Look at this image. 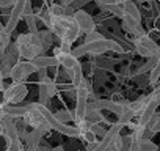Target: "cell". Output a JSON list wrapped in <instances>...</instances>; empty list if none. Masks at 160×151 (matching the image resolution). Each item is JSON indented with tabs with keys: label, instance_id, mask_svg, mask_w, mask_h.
I'll return each mask as SVG.
<instances>
[{
	"label": "cell",
	"instance_id": "cell-3",
	"mask_svg": "<svg viewBox=\"0 0 160 151\" xmlns=\"http://www.w3.org/2000/svg\"><path fill=\"white\" fill-rule=\"evenodd\" d=\"M16 47L19 50V55L22 60H33L39 55H42L44 47L41 43V38L38 33H22L16 39Z\"/></svg>",
	"mask_w": 160,
	"mask_h": 151
},
{
	"label": "cell",
	"instance_id": "cell-41",
	"mask_svg": "<svg viewBox=\"0 0 160 151\" xmlns=\"http://www.w3.org/2000/svg\"><path fill=\"white\" fill-rule=\"evenodd\" d=\"M36 151H41V149H39V148H38V149H36Z\"/></svg>",
	"mask_w": 160,
	"mask_h": 151
},
{
	"label": "cell",
	"instance_id": "cell-26",
	"mask_svg": "<svg viewBox=\"0 0 160 151\" xmlns=\"http://www.w3.org/2000/svg\"><path fill=\"white\" fill-rule=\"evenodd\" d=\"M38 91H39V101L41 104H47V101L50 99L47 95V88H46V81L44 82H38Z\"/></svg>",
	"mask_w": 160,
	"mask_h": 151
},
{
	"label": "cell",
	"instance_id": "cell-31",
	"mask_svg": "<svg viewBox=\"0 0 160 151\" xmlns=\"http://www.w3.org/2000/svg\"><path fill=\"white\" fill-rule=\"evenodd\" d=\"M55 117L61 121V123H68L72 120V112H68V110H58L55 113Z\"/></svg>",
	"mask_w": 160,
	"mask_h": 151
},
{
	"label": "cell",
	"instance_id": "cell-6",
	"mask_svg": "<svg viewBox=\"0 0 160 151\" xmlns=\"http://www.w3.org/2000/svg\"><path fill=\"white\" fill-rule=\"evenodd\" d=\"M27 95H28V90H27L25 84L13 82L11 85L5 87V90H3V102L5 104H16V102H21L22 99H25Z\"/></svg>",
	"mask_w": 160,
	"mask_h": 151
},
{
	"label": "cell",
	"instance_id": "cell-12",
	"mask_svg": "<svg viewBox=\"0 0 160 151\" xmlns=\"http://www.w3.org/2000/svg\"><path fill=\"white\" fill-rule=\"evenodd\" d=\"M44 134H47V131H46V129H41V128L33 129V131L27 135V138H25L27 151H36V149L39 148V143H41V140H42Z\"/></svg>",
	"mask_w": 160,
	"mask_h": 151
},
{
	"label": "cell",
	"instance_id": "cell-23",
	"mask_svg": "<svg viewBox=\"0 0 160 151\" xmlns=\"http://www.w3.org/2000/svg\"><path fill=\"white\" fill-rule=\"evenodd\" d=\"M87 120L91 121V123H102V121H104V117H102L101 110H98V109H90V110L87 112Z\"/></svg>",
	"mask_w": 160,
	"mask_h": 151
},
{
	"label": "cell",
	"instance_id": "cell-11",
	"mask_svg": "<svg viewBox=\"0 0 160 151\" xmlns=\"http://www.w3.org/2000/svg\"><path fill=\"white\" fill-rule=\"evenodd\" d=\"M121 21H122V30H124V32H127L129 35L140 36V35H143V33H144V30H143V27H141L140 21L133 19L132 16H129V14H126V13H124V16L121 18Z\"/></svg>",
	"mask_w": 160,
	"mask_h": 151
},
{
	"label": "cell",
	"instance_id": "cell-10",
	"mask_svg": "<svg viewBox=\"0 0 160 151\" xmlns=\"http://www.w3.org/2000/svg\"><path fill=\"white\" fill-rule=\"evenodd\" d=\"M160 104L152 98V95H151V99H149V102L144 106V109L138 113V120H137V124H140V126H144L146 128V124H148V121L154 117V113H155V110H157V107H158Z\"/></svg>",
	"mask_w": 160,
	"mask_h": 151
},
{
	"label": "cell",
	"instance_id": "cell-38",
	"mask_svg": "<svg viewBox=\"0 0 160 151\" xmlns=\"http://www.w3.org/2000/svg\"><path fill=\"white\" fill-rule=\"evenodd\" d=\"M99 5H113V3H118V0H94Z\"/></svg>",
	"mask_w": 160,
	"mask_h": 151
},
{
	"label": "cell",
	"instance_id": "cell-21",
	"mask_svg": "<svg viewBox=\"0 0 160 151\" xmlns=\"http://www.w3.org/2000/svg\"><path fill=\"white\" fill-rule=\"evenodd\" d=\"M157 58H158V55H152V57H149L148 58V63H144L138 71H137V76H143V74H146V72H149L154 66H155V63H157Z\"/></svg>",
	"mask_w": 160,
	"mask_h": 151
},
{
	"label": "cell",
	"instance_id": "cell-28",
	"mask_svg": "<svg viewBox=\"0 0 160 151\" xmlns=\"http://www.w3.org/2000/svg\"><path fill=\"white\" fill-rule=\"evenodd\" d=\"M11 68L13 65L3 57L2 60H0V71H2V74L5 76V77H10V72H11Z\"/></svg>",
	"mask_w": 160,
	"mask_h": 151
},
{
	"label": "cell",
	"instance_id": "cell-8",
	"mask_svg": "<svg viewBox=\"0 0 160 151\" xmlns=\"http://www.w3.org/2000/svg\"><path fill=\"white\" fill-rule=\"evenodd\" d=\"M25 3H27V0H16L14 5H13V10L10 13V18H8V22L5 25L7 32L11 33L16 27H18V22L21 21L22 18V13H24V8H25Z\"/></svg>",
	"mask_w": 160,
	"mask_h": 151
},
{
	"label": "cell",
	"instance_id": "cell-30",
	"mask_svg": "<svg viewBox=\"0 0 160 151\" xmlns=\"http://www.w3.org/2000/svg\"><path fill=\"white\" fill-rule=\"evenodd\" d=\"M38 19H41V21L46 24V27L49 29V25H50V21H52V13H50L49 10H42L41 13H38Z\"/></svg>",
	"mask_w": 160,
	"mask_h": 151
},
{
	"label": "cell",
	"instance_id": "cell-20",
	"mask_svg": "<svg viewBox=\"0 0 160 151\" xmlns=\"http://www.w3.org/2000/svg\"><path fill=\"white\" fill-rule=\"evenodd\" d=\"M158 79H160V55H158V58H157L155 66L149 71V84H151V85H155V84L158 82Z\"/></svg>",
	"mask_w": 160,
	"mask_h": 151
},
{
	"label": "cell",
	"instance_id": "cell-36",
	"mask_svg": "<svg viewBox=\"0 0 160 151\" xmlns=\"http://www.w3.org/2000/svg\"><path fill=\"white\" fill-rule=\"evenodd\" d=\"M85 3H88V0H72V2H71V7H72L74 10H80Z\"/></svg>",
	"mask_w": 160,
	"mask_h": 151
},
{
	"label": "cell",
	"instance_id": "cell-37",
	"mask_svg": "<svg viewBox=\"0 0 160 151\" xmlns=\"http://www.w3.org/2000/svg\"><path fill=\"white\" fill-rule=\"evenodd\" d=\"M16 0H0V8H13Z\"/></svg>",
	"mask_w": 160,
	"mask_h": 151
},
{
	"label": "cell",
	"instance_id": "cell-1",
	"mask_svg": "<svg viewBox=\"0 0 160 151\" xmlns=\"http://www.w3.org/2000/svg\"><path fill=\"white\" fill-rule=\"evenodd\" d=\"M49 30L52 32V35L58 38L60 44H66L71 47L77 41L80 33H82L72 16H53L52 14Z\"/></svg>",
	"mask_w": 160,
	"mask_h": 151
},
{
	"label": "cell",
	"instance_id": "cell-33",
	"mask_svg": "<svg viewBox=\"0 0 160 151\" xmlns=\"http://www.w3.org/2000/svg\"><path fill=\"white\" fill-rule=\"evenodd\" d=\"M7 151H24L22 140H18V142H13V143L7 145Z\"/></svg>",
	"mask_w": 160,
	"mask_h": 151
},
{
	"label": "cell",
	"instance_id": "cell-7",
	"mask_svg": "<svg viewBox=\"0 0 160 151\" xmlns=\"http://www.w3.org/2000/svg\"><path fill=\"white\" fill-rule=\"evenodd\" d=\"M72 18H74V21L77 22V25H78V29H80V32H82V33L87 35V33H91V32L96 30V24H94L93 16L88 14L87 11H83L82 8L75 10L74 14H72Z\"/></svg>",
	"mask_w": 160,
	"mask_h": 151
},
{
	"label": "cell",
	"instance_id": "cell-34",
	"mask_svg": "<svg viewBox=\"0 0 160 151\" xmlns=\"http://www.w3.org/2000/svg\"><path fill=\"white\" fill-rule=\"evenodd\" d=\"M101 38H104V36L94 30V32H91V33H87V38H85V41L88 43V41H96V39H101Z\"/></svg>",
	"mask_w": 160,
	"mask_h": 151
},
{
	"label": "cell",
	"instance_id": "cell-18",
	"mask_svg": "<svg viewBox=\"0 0 160 151\" xmlns=\"http://www.w3.org/2000/svg\"><path fill=\"white\" fill-rule=\"evenodd\" d=\"M102 10H105V11H108V13H112L113 16H116V18H122L124 16V8H122V5L121 3H113V5H99Z\"/></svg>",
	"mask_w": 160,
	"mask_h": 151
},
{
	"label": "cell",
	"instance_id": "cell-13",
	"mask_svg": "<svg viewBox=\"0 0 160 151\" xmlns=\"http://www.w3.org/2000/svg\"><path fill=\"white\" fill-rule=\"evenodd\" d=\"M32 61L36 65V68H38V69H39V68H53V66H58V61H57V58H55V57L39 55V57L33 58Z\"/></svg>",
	"mask_w": 160,
	"mask_h": 151
},
{
	"label": "cell",
	"instance_id": "cell-4",
	"mask_svg": "<svg viewBox=\"0 0 160 151\" xmlns=\"http://www.w3.org/2000/svg\"><path fill=\"white\" fill-rule=\"evenodd\" d=\"M35 72H38L36 65H35L32 60H24V61H18V63L11 68L10 77H11L13 82L25 84L27 77H28L30 74H35Z\"/></svg>",
	"mask_w": 160,
	"mask_h": 151
},
{
	"label": "cell",
	"instance_id": "cell-14",
	"mask_svg": "<svg viewBox=\"0 0 160 151\" xmlns=\"http://www.w3.org/2000/svg\"><path fill=\"white\" fill-rule=\"evenodd\" d=\"M10 35H11V33H8L3 25H0V60L5 57V52H7L10 43H11V41H10Z\"/></svg>",
	"mask_w": 160,
	"mask_h": 151
},
{
	"label": "cell",
	"instance_id": "cell-39",
	"mask_svg": "<svg viewBox=\"0 0 160 151\" xmlns=\"http://www.w3.org/2000/svg\"><path fill=\"white\" fill-rule=\"evenodd\" d=\"M3 79H5V76L2 74V71H0V93H3V90H5V82H3Z\"/></svg>",
	"mask_w": 160,
	"mask_h": 151
},
{
	"label": "cell",
	"instance_id": "cell-29",
	"mask_svg": "<svg viewBox=\"0 0 160 151\" xmlns=\"http://www.w3.org/2000/svg\"><path fill=\"white\" fill-rule=\"evenodd\" d=\"M133 49L137 50V54H138V55H141V57H144V58L152 57V54H151L144 46H141V44H140V43H137V41H133Z\"/></svg>",
	"mask_w": 160,
	"mask_h": 151
},
{
	"label": "cell",
	"instance_id": "cell-22",
	"mask_svg": "<svg viewBox=\"0 0 160 151\" xmlns=\"http://www.w3.org/2000/svg\"><path fill=\"white\" fill-rule=\"evenodd\" d=\"M25 22H27V27H28V32L30 33H38V25H36V16L35 13H30V14H25Z\"/></svg>",
	"mask_w": 160,
	"mask_h": 151
},
{
	"label": "cell",
	"instance_id": "cell-16",
	"mask_svg": "<svg viewBox=\"0 0 160 151\" xmlns=\"http://www.w3.org/2000/svg\"><path fill=\"white\" fill-rule=\"evenodd\" d=\"M121 5H122V8H124V13H126V14H129V16H132L133 19H137V21H140V22H141L140 10H138V7L132 2V0H127V2H124V3H121Z\"/></svg>",
	"mask_w": 160,
	"mask_h": 151
},
{
	"label": "cell",
	"instance_id": "cell-9",
	"mask_svg": "<svg viewBox=\"0 0 160 151\" xmlns=\"http://www.w3.org/2000/svg\"><path fill=\"white\" fill-rule=\"evenodd\" d=\"M53 54H55L53 57L57 58L58 65H61L66 71H71V69L78 63V58L74 57L72 52H64V50H61L60 47H55V49H53Z\"/></svg>",
	"mask_w": 160,
	"mask_h": 151
},
{
	"label": "cell",
	"instance_id": "cell-15",
	"mask_svg": "<svg viewBox=\"0 0 160 151\" xmlns=\"http://www.w3.org/2000/svg\"><path fill=\"white\" fill-rule=\"evenodd\" d=\"M82 81H83V69H82V65H80V61H78L71 69V82H72V87L77 88Z\"/></svg>",
	"mask_w": 160,
	"mask_h": 151
},
{
	"label": "cell",
	"instance_id": "cell-2",
	"mask_svg": "<svg viewBox=\"0 0 160 151\" xmlns=\"http://www.w3.org/2000/svg\"><path fill=\"white\" fill-rule=\"evenodd\" d=\"M108 50H112V52H118V54H121V52H124V47L116 41V39H113V38H101V39H96V41H85L83 44H80V46H77L75 49H72L71 52H72V55L74 57H77V58H80V57H83V55H87V54H104V52H108Z\"/></svg>",
	"mask_w": 160,
	"mask_h": 151
},
{
	"label": "cell",
	"instance_id": "cell-19",
	"mask_svg": "<svg viewBox=\"0 0 160 151\" xmlns=\"http://www.w3.org/2000/svg\"><path fill=\"white\" fill-rule=\"evenodd\" d=\"M146 131H149L151 134L160 132V113H154V117L146 124Z\"/></svg>",
	"mask_w": 160,
	"mask_h": 151
},
{
	"label": "cell",
	"instance_id": "cell-17",
	"mask_svg": "<svg viewBox=\"0 0 160 151\" xmlns=\"http://www.w3.org/2000/svg\"><path fill=\"white\" fill-rule=\"evenodd\" d=\"M5 58L14 66L18 61H19V58H21V55H19V50H18V47H16V43H10V46H8V49H7V52H5Z\"/></svg>",
	"mask_w": 160,
	"mask_h": 151
},
{
	"label": "cell",
	"instance_id": "cell-32",
	"mask_svg": "<svg viewBox=\"0 0 160 151\" xmlns=\"http://www.w3.org/2000/svg\"><path fill=\"white\" fill-rule=\"evenodd\" d=\"M46 88H47V95H49V98L55 96V93H57V84H55L50 77L46 79Z\"/></svg>",
	"mask_w": 160,
	"mask_h": 151
},
{
	"label": "cell",
	"instance_id": "cell-35",
	"mask_svg": "<svg viewBox=\"0 0 160 151\" xmlns=\"http://www.w3.org/2000/svg\"><path fill=\"white\" fill-rule=\"evenodd\" d=\"M49 77L47 76V68H39L38 69V82H44Z\"/></svg>",
	"mask_w": 160,
	"mask_h": 151
},
{
	"label": "cell",
	"instance_id": "cell-24",
	"mask_svg": "<svg viewBox=\"0 0 160 151\" xmlns=\"http://www.w3.org/2000/svg\"><path fill=\"white\" fill-rule=\"evenodd\" d=\"M39 38H41V43H42V47L44 50H47L50 46H52V32L50 30H46V32H38Z\"/></svg>",
	"mask_w": 160,
	"mask_h": 151
},
{
	"label": "cell",
	"instance_id": "cell-40",
	"mask_svg": "<svg viewBox=\"0 0 160 151\" xmlns=\"http://www.w3.org/2000/svg\"><path fill=\"white\" fill-rule=\"evenodd\" d=\"M50 151H64V146L58 145V146H55V148H53V149H50Z\"/></svg>",
	"mask_w": 160,
	"mask_h": 151
},
{
	"label": "cell",
	"instance_id": "cell-5",
	"mask_svg": "<svg viewBox=\"0 0 160 151\" xmlns=\"http://www.w3.org/2000/svg\"><path fill=\"white\" fill-rule=\"evenodd\" d=\"M25 126H30L32 129H36V128H41V129H46L47 132H50V124L47 121V118L35 107H32L30 104L27 106V112L25 115L22 117Z\"/></svg>",
	"mask_w": 160,
	"mask_h": 151
},
{
	"label": "cell",
	"instance_id": "cell-27",
	"mask_svg": "<svg viewBox=\"0 0 160 151\" xmlns=\"http://www.w3.org/2000/svg\"><path fill=\"white\" fill-rule=\"evenodd\" d=\"M90 129H91V132L96 135V137H104L105 135V132H107V129L102 126V123H91V126H90Z\"/></svg>",
	"mask_w": 160,
	"mask_h": 151
},
{
	"label": "cell",
	"instance_id": "cell-25",
	"mask_svg": "<svg viewBox=\"0 0 160 151\" xmlns=\"http://www.w3.org/2000/svg\"><path fill=\"white\" fill-rule=\"evenodd\" d=\"M140 151H157V145L152 143L148 137H141L140 138Z\"/></svg>",
	"mask_w": 160,
	"mask_h": 151
}]
</instances>
